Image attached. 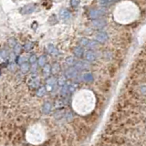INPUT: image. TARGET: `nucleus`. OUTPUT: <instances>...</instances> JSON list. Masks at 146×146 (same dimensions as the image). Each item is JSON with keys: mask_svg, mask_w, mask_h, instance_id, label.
<instances>
[{"mask_svg": "<svg viewBox=\"0 0 146 146\" xmlns=\"http://www.w3.org/2000/svg\"><path fill=\"white\" fill-rule=\"evenodd\" d=\"M96 39L99 41V42H105L107 39H108V36H107V34L103 33V32H101L99 33L98 35L96 36Z\"/></svg>", "mask_w": 146, "mask_h": 146, "instance_id": "f257e3e1", "label": "nucleus"}, {"mask_svg": "<svg viewBox=\"0 0 146 146\" xmlns=\"http://www.w3.org/2000/svg\"><path fill=\"white\" fill-rule=\"evenodd\" d=\"M85 58H86L87 61H92L96 59V53L93 52V51H88V52L86 53V55H85Z\"/></svg>", "mask_w": 146, "mask_h": 146, "instance_id": "f03ea898", "label": "nucleus"}, {"mask_svg": "<svg viewBox=\"0 0 146 146\" xmlns=\"http://www.w3.org/2000/svg\"><path fill=\"white\" fill-rule=\"evenodd\" d=\"M83 80L86 81H91V80H93V76L91 73H84Z\"/></svg>", "mask_w": 146, "mask_h": 146, "instance_id": "7ed1b4c3", "label": "nucleus"}, {"mask_svg": "<svg viewBox=\"0 0 146 146\" xmlns=\"http://www.w3.org/2000/svg\"><path fill=\"white\" fill-rule=\"evenodd\" d=\"M101 14V12L100 10H92L91 13L92 18H97V16H99Z\"/></svg>", "mask_w": 146, "mask_h": 146, "instance_id": "20e7f679", "label": "nucleus"}, {"mask_svg": "<svg viewBox=\"0 0 146 146\" xmlns=\"http://www.w3.org/2000/svg\"><path fill=\"white\" fill-rule=\"evenodd\" d=\"M76 51H74V53L78 56V57H81V56H82V53H83V50L81 49L80 48H77L76 49H75Z\"/></svg>", "mask_w": 146, "mask_h": 146, "instance_id": "39448f33", "label": "nucleus"}, {"mask_svg": "<svg viewBox=\"0 0 146 146\" xmlns=\"http://www.w3.org/2000/svg\"><path fill=\"white\" fill-rule=\"evenodd\" d=\"M104 25H105L104 21H95V22H94V26H96V27H98V28L103 27Z\"/></svg>", "mask_w": 146, "mask_h": 146, "instance_id": "423d86ee", "label": "nucleus"}, {"mask_svg": "<svg viewBox=\"0 0 146 146\" xmlns=\"http://www.w3.org/2000/svg\"><path fill=\"white\" fill-rule=\"evenodd\" d=\"M28 68H29V65L27 63H24L22 66H21V70H22L23 72H27L28 70Z\"/></svg>", "mask_w": 146, "mask_h": 146, "instance_id": "0eeeda50", "label": "nucleus"}, {"mask_svg": "<svg viewBox=\"0 0 146 146\" xmlns=\"http://www.w3.org/2000/svg\"><path fill=\"white\" fill-rule=\"evenodd\" d=\"M43 71H44L45 73H49V71H50V67H49V65H46V67L43 68Z\"/></svg>", "mask_w": 146, "mask_h": 146, "instance_id": "6e6552de", "label": "nucleus"}, {"mask_svg": "<svg viewBox=\"0 0 146 146\" xmlns=\"http://www.w3.org/2000/svg\"><path fill=\"white\" fill-rule=\"evenodd\" d=\"M38 64H39L40 66H44V64H45V58L44 57H41L39 59V61H38Z\"/></svg>", "mask_w": 146, "mask_h": 146, "instance_id": "1a4fd4ad", "label": "nucleus"}, {"mask_svg": "<svg viewBox=\"0 0 146 146\" xmlns=\"http://www.w3.org/2000/svg\"><path fill=\"white\" fill-rule=\"evenodd\" d=\"M19 50H21V47H20V45H16V48H15V51L16 53H18L19 52Z\"/></svg>", "mask_w": 146, "mask_h": 146, "instance_id": "9d476101", "label": "nucleus"}, {"mask_svg": "<svg viewBox=\"0 0 146 146\" xmlns=\"http://www.w3.org/2000/svg\"><path fill=\"white\" fill-rule=\"evenodd\" d=\"M79 3H80V2H78V1H72V2H71L70 4H71L72 6L76 7V6H78V5H79Z\"/></svg>", "mask_w": 146, "mask_h": 146, "instance_id": "9b49d317", "label": "nucleus"}, {"mask_svg": "<svg viewBox=\"0 0 146 146\" xmlns=\"http://www.w3.org/2000/svg\"><path fill=\"white\" fill-rule=\"evenodd\" d=\"M35 61H36V56H32L31 59H30V62L31 63H34Z\"/></svg>", "mask_w": 146, "mask_h": 146, "instance_id": "f8f14e48", "label": "nucleus"}]
</instances>
